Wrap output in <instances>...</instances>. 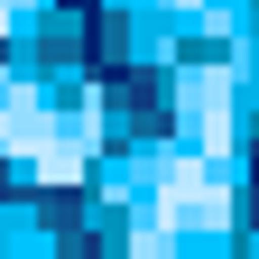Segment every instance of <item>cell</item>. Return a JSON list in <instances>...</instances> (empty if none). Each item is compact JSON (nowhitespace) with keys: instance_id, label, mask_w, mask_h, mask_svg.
Returning <instances> with one entry per match:
<instances>
[{"instance_id":"6da1fadb","label":"cell","mask_w":259,"mask_h":259,"mask_svg":"<svg viewBox=\"0 0 259 259\" xmlns=\"http://www.w3.org/2000/svg\"><path fill=\"white\" fill-rule=\"evenodd\" d=\"M0 19H10V0H0Z\"/></svg>"}]
</instances>
